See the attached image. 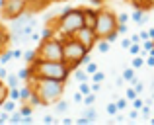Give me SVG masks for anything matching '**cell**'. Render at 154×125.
<instances>
[{
	"label": "cell",
	"instance_id": "52a82bcc",
	"mask_svg": "<svg viewBox=\"0 0 154 125\" xmlns=\"http://www.w3.org/2000/svg\"><path fill=\"white\" fill-rule=\"evenodd\" d=\"M26 0H2V14L4 18H18L26 10Z\"/></svg>",
	"mask_w": 154,
	"mask_h": 125
},
{
	"label": "cell",
	"instance_id": "5bb4252c",
	"mask_svg": "<svg viewBox=\"0 0 154 125\" xmlns=\"http://www.w3.org/2000/svg\"><path fill=\"white\" fill-rule=\"evenodd\" d=\"M135 20H137V22H140V20H143V16H140V12H137V14H135Z\"/></svg>",
	"mask_w": 154,
	"mask_h": 125
},
{
	"label": "cell",
	"instance_id": "9c48e42d",
	"mask_svg": "<svg viewBox=\"0 0 154 125\" xmlns=\"http://www.w3.org/2000/svg\"><path fill=\"white\" fill-rule=\"evenodd\" d=\"M84 12V26L92 27L94 30V23H96V16H98V12H92V10H82Z\"/></svg>",
	"mask_w": 154,
	"mask_h": 125
},
{
	"label": "cell",
	"instance_id": "8992f818",
	"mask_svg": "<svg viewBox=\"0 0 154 125\" xmlns=\"http://www.w3.org/2000/svg\"><path fill=\"white\" fill-rule=\"evenodd\" d=\"M37 59H43V61H63V43L55 37L43 39V43L37 49Z\"/></svg>",
	"mask_w": 154,
	"mask_h": 125
},
{
	"label": "cell",
	"instance_id": "30bf717a",
	"mask_svg": "<svg viewBox=\"0 0 154 125\" xmlns=\"http://www.w3.org/2000/svg\"><path fill=\"white\" fill-rule=\"evenodd\" d=\"M133 2H135V6L143 8V10H148L154 6V0H133Z\"/></svg>",
	"mask_w": 154,
	"mask_h": 125
},
{
	"label": "cell",
	"instance_id": "3957f363",
	"mask_svg": "<svg viewBox=\"0 0 154 125\" xmlns=\"http://www.w3.org/2000/svg\"><path fill=\"white\" fill-rule=\"evenodd\" d=\"M117 27H119V23H117V18L111 14V12H107V10L98 12L96 23H94L96 37H100V39H113L115 33H117Z\"/></svg>",
	"mask_w": 154,
	"mask_h": 125
},
{
	"label": "cell",
	"instance_id": "5b68a950",
	"mask_svg": "<svg viewBox=\"0 0 154 125\" xmlns=\"http://www.w3.org/2000/svg\"><path fill=\"white\" fill-rule=\"evenodd\" d=\"M82 26H84V12L82 10H68L59 18L57 31H60V33H64V35H72Z\"/></svg>",
	"mask_w": 154,
	"mask_h": 125
},
{
	"label": "cell",
	"instance_id": "ba28073f",
	"mask_svg": "<svg viewBox=\"0 0 154 125\" xmlns=\"http://www.w3.org/2000/svg\"><path fill=\"white\" fill-rule=\"evenodd\" d=\"M72 37L76 39V41H80L86 49H92L94 47V43H96V33H94V30L92 27H88V26H82L80 30H76L74 33H72Z\"/></svg>",
	"mask_w": 154,
	"mask_h": 125
},
{
	"label": "cell",
	"instance_id": "4fadbf2b",
	"mask_svg": "<svg viewBox=\"0 0 154 125\" xmlns=\"http://www.w3.org/2000/svg\"><path fill=\"white\" fill-rule=\"evenodd\" d=\"M96 70V64H88V72H94Z\"/></svg>",
	"mask_w": 154,
	"mask_h": 125
},
{
	"label": "cell",
	"instance_id": "8fae6325",
	"mask_svg": "<svg viewBox=\"0 0 154 125\" xmlns=\"http://www.w3.org/2000/svg\"><path fill=\"white\" fill-rule=\"evenodd\" d=\"M6 98H8V90H6V86L0 82V106L4 104V100H6Z\"/></svg>",
	"mask_w": 154,
	"mask_h": 125
},
{
	"label": "cell",
	"instance_id": "9a60e30c",
	"mask_svg": "<svg viewBox=\"0 0 154 125\" xmlns=\"http://www.w3.org/2000/svg\"><path fill=\"white\" fill-rule=\"evenodd\" d=\"M133 64H135V67H140V64H143V61H140V59H135V63H133Z\"/></svg>",
	"mask_w": 154,
	"mask_h": 125
},
{
	"label": "cell",
	"instance_id": "277c9868",
	"mask_svg": "<svg viewBox=\"0 0 154 125\" xmlns=\"http://www.w3.org/2000/svg\"><path fill=\"white\" fill-rule=\"evenodd\" d=\"M86 53H88V49L80 41H76L72 35L66 39V41H63V61L70 68L78 67V64L86 59Z\"/></svg>",
	"mask_w": 154,
	"mask_h": 125
},
{
	"label": "cell",
	"instance_id": "7a4b0ae2",
	"mask_svg": "<svg viewBox=\"0 0 154 125\" xmlns=\"http://www.w3.org/2000/svg\"><path fill=\"white\" fill-rule=\"evenodd\" d=\"M70 67L64 61H43V59H35L29 68V74L33 78H51V80H66Z\"/></svg>",
	"mask_w": 154,
	"mask_h": 125
},
{
	"label": "cell",
	"instance_id": "6da1fadb",
	"mask_svg": "<svg viewBox=\"0 0 154 125\" xmlns=\"http://www.w3.org/2000/svg\"><path fill=\"white\" fill-rule=\"evenodd\" d=\"M31 94L39 104H53L63 96L64 82L51 78H31Z\"/></svg>",
	"mask_w": 154,
	"mask_h": 125
},
{
	"label": "cell",
	"instance_id": "7c38bea8",
	"mask_svg": "<svg viewBox=\"0 0 154 125\" xmlns=\"http://www.w3.org/2000/svg\"><path fill=\"white\" fill-rule=\"evenodd\" d=\"M26 2H29V4H37V6H35V10H37L39 6H43V2H45V0H26Z\"/></svg>",
	"mask_w": 154,
	"mask_h": 125
}]
</instances>
